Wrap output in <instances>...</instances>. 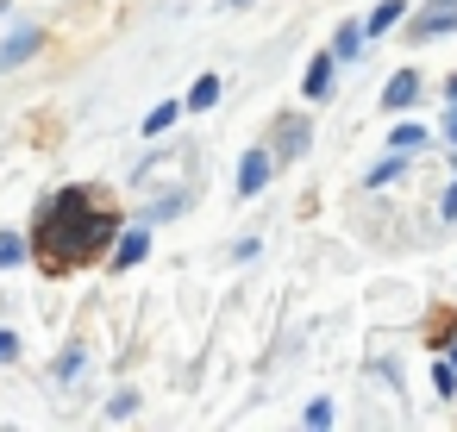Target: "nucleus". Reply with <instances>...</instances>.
<instances>
[{"instance_id": "4468645a", "label": "nucleus", "mask_w": 457, "mask_h": 432, "mask_svg": "<svg viewBox=\"0 0 457 432\" xmlns=\"http://www.w3.org/2000/svg\"><path fill=\"white\" fill-rule=\"evenodd\" d=\"M326 51H332L338 63H357V57L370 51V45H363V26H357V20H345V26L332 32V45H326Z\"/></svg>"}, {"instance_id": "0eeeda50", "label": "nucleus", "mask_w": 457, "mask_h": 432, "mask_svg": "<svg viewBox=\"0 0 457 432\" xmlns=\"http://www.w3.org/2000/svg\"><path fill=\"white\" fill-rule=\"evenodd\" d=\"M332 88H338V57H332V51H320V57L301 70V101L326 107V101H332Z\"/></svg>"}, {"instance_id": "6e6552de", "label": "nucleus", "mask_w": 457, "mask_h": 432, "mask_svg": "<svg viewBox=\"0 0 457 432\" xmlns=\"http://www.w3.org/2000/svg\"><path fill=\"white\" fill-rule=\"evenodd\" d=\"M413 13V0H376L370 7V20H357L363 26V45H382L388 32H401V20Z\"/></svg>"}, {"instance_id": "2eb2a0df", "label": "nucleus", "mask_w": 457, "mask_h": 432, "mask_svg": "<svg viewBox=\"0 0 457 432\" xmlns=\"http://www.w3.org/2000/svg\"><path fill=\"white\" fill-rule=\"evenodd\" d=\"M20 263H32V238L20 226H0V270H20Z\"/></svg>"}, {"instance_id": "f03ea898", "label": "nucleus", "mask_w": 457, "mask_h": 432, "mask_svg": "<svg viewBox=\"0 0 457 432\" xmlns=\"http://www.w3.org/2000/svg\"><path fill=\"white\" fill-rule=\"evenodd\" d=\"M413 45H432V38H451L457 32V0H420V13L401 20Z\"/></svg>"}, {"instance_id": "9d476101", "label": "nucleus", "mask_w": 457, "mask_h": 432, "mask_svg": "<svg viewBox=\"0 0 457 432\" xmlns=\"http://www.w3.org/2000/svg\"><path fill=\"white\" fill-rule=\"evenodd\" d=\"M407 170H413V157H407V151H395V145H388V151H382V157H376V163H370V170H363V188H388V182H401V176H407Z\"/></svg>"}, {"instance_id": "dca6fc26", "label": "nucleus", "mask_w": 457, "mask_h": 432, "mask_svg": "<svg viewBox=\"0 0 457 432\" xmlns=\"http://www.w3.org/2000/svg\"><path fill=\"white\" fill-rule=\"evenodd\" d=\"M176 120H182V101H157L138 132H145V138H163V132H176Z\"/></svg>"}, {"instance_id": "39448f33", "label": "nucleus", "mask_w": 457, "mask_h": 432, "mask_svg": "<svg viewBox=\"0 0 457 432\" xmlns=\"http://www.w3.org/2000/svg\"><path fill=\"white\" fill-rule=\"evenodd\" d=\"M145 257H151V226H145V220H126V226L113 232V245H107V263H113V270H138Z\"/></svg>"}, {"instance_id": "f257e3e1", "label": "nucleus", "mask_w": 457, "mask_h": 432, "mask_svg": "<svg viewBox=\"0 0 457 432\" xmlns=\"http://www.w3.org/2000/svg\"><path fill=\"white\" fill-rule=\"evenodd\" d=\"M120 226H126L120 207H101V195L88 182H70V188H51L38 201L26 238H32V257L63 276V270H88L95 257H107Z\"/></svg>"}, {"instance_id": "a878e982", "label": "nucleus", "mask_w": 457, "mask_h": 432, "mask_svg": "<svg viewBox=\"0 0 457 432\" xmlns=\"http://www.w3.org/2000/svg\"><path fill=\"white\" fill-rule=\"evenodd\" d=\"M445 363H451V370H457V338H451V345H445Z\"/></svg>"}, {"instance_id": "1a4fd4ad", "label": "nucleus", "mask_w": 457, "mask_h": 432, "mask_svg": "<svg viewBox=\"0 0 457 432\" xmlns=\"http://www.w3.org/2000/svg\"><path fill=\"white\" fill-rule=\"evenodd\" d=\"M38 45H45V26H13V38L0 45V70H20V63H32V57H38Z\"/></svg>"}, {"instance_id": "a211bd4d", "label": "nucleus", "mask_w": 457, "mask_h": 432, "mask_svg": "<svg viewBox=\"0 0 457 432\" xmlns=\"http://www.w3.org/2000/svg\"><path fill=\"white\" fill-rule=\"evenodd\" d=\"M301 426H307V432H326V426H332V401H326V395L307 401V407H301Z\"/></svg>"}, {"instance_id": "412c9836", "label": "nucleus", "mask_w": 457, "mask_h": 432, "mask_svg": "<svg viewBox=\"0 0 457 432\" xmlns=\"http://www.w3.org/2000/svg\"><path fill=\"white\" fill-rule=\"evenodd\" d=\"M438 220L457 226V157H451V188H445V201H438Z\"/></svg>"}, {"instance_id": "9b49d317", "label": "nucleus", "mask_w": 457, "mask_h": 432, "mask_svg": "<svg viewBox=\"0 0 457 432\" xmlns=\"http://www.w3.org/2000/svg\"><path fill=\"white\" fill-rule=\"evenodd\" d=\"M388 145H395V151H407V157H413V151H432V126H426V120H413V113H401V120H395V132H388Z\"/></svg>"}, {"instance_id": "aec40b11", "label": "nucleus", "mask_w": 457, "mask_h": 432, "mask_svg": "<svg viewBox=\"0 0 457 432\" xmlns=\"http://www.w3.org/2000/svg\"><path fill=\"white\" fill-rule=\"evenodd\" d=\"M432 388H438V401H457V370H451L445 357L432 363Z\"/></svg>"}, {"instance_id": "bb28decb", "label": "nucleus", "mask_w": 457, "mask_h": 432, "mask_svg": "<svg viewBox=\"0 0 457 432\" xmlns=\"http://www.w3.org/2000/svg\"><path fill=\"white\" fill-rule=\"evenodd\" d=\"M220 7H251V0H220Z\"/></svg>"}, {"instance_id": "393cba45", "label": "nucleus", "mask_w": 457, "mask_h": 432, "mask_svg": "<svg viewBox=\"0 0 457 432\" xmlns=\"http://www.w3.org/2000/svg\"><path fill=\"white\" fill-rule=\"evenodd\" d=\"M445 101H457V70H451V76H445Z\"/></svg>"}, {"instance_id": "6ab92c4d", "label": "nucleus", "mask_w": 457, "mask_h": 432, "mask_svg": "<svg viewBox=\"0 0 457 432\" xmlns=\"http://www.w3.org/2000/svg\"><path fill=\"white\" fill-rule=\"evenodd\" d=\"M138 413V388H113V401H107V420H132Z\"/></svg>"}, {"instance_id": "ddd939ff", "label": "nucleus", "mask_w": 457, "mask_h": 432, "mask_svg": "<svg viewBox=\"0 0 457 432\" xmlns=\"http://www.w3.org/2000/svg\"><path fill=\"white\" fill-rule=\"evenodd\" d=\"M188 213V188H176V195H157V201H145L132 220H145V226H163V220H182Z\"/></svg>"}, {"instance_id": "4be33fe9", "label": "nucleus", "mask_w": 457, "mask_h": 432, "mask_svg": "<svg viewBox=\"0 0 457 432\" xmlns=\"http://www.w3.org/2000/svg\"><path fill=\"white\" fill-rule=\"evenodd\" d=\"M432 138H445L451 151H457V101H445V113H438V132Z\"/></svg>"}, {"instance_id": "f8f14e48", "label": "nucleus", "mask_w": 457, "mask_h": 432, "mask_svg": "<svg viewBox=\"0 0 457 432\" xmlns=\"http://www.w3.org/2000/svg\"><path fill=\"white\" fill-rule=\"evenodd\" d=\"M213 107H220V70H201L195 88L182 95V113H213Z\"/></svg>"}, {"instance_id": "7ed1b4c3", "label": "nucleus", "mask_w": 457, "mask_h": 432, "mask_svg": "<svg viewBox=\"0 0 457 432\" xmlns=\"http://www.w3.org/2000/svg\"><path fill=\"white\" fill-rule=\"evenodd\" d=\"M420 95H426V76H420V63H407V70H395V76L382 82V113L401 120V113L420 107Z\"/></svg>"}, {"instance_id": "5701e85b", "label": "nucleus", "mask_w": 457, "mask_h": 432, "mask_svg": "<svg viewBox=\"0 0 457 432\" xmlns=\"http://www.w3.org/2000/svg\"><path fill=\"white\" fill-rule=\"evenodd\" d=\"M257 257H263V238H238L232 245V263H257Z\"/></svg>"}, {"instance_id": "f3484780", "label": "nucleus", "mask_w": 457, "mask_h": 432, "mask_svg": "<svg viewBox=\"0 0 457 432\" xmlns=\"http://www.w3.org/2000/svg\"><path fill=\"white\" fill-rule=\"evenodd\" d=\"M82 370H88V351H82V345H63V357L51 363V376H57L63 388H76V382H82Z\"/></svg>"}, {"instance_id": "20e7f679", "label": "nucleus", "mask_w": 457, "mask_h": 432, "mask_svg": "<svg viewBox=\"0 0 457 432\" xmlns=\"http://www.w3.org/2000/svg\"><path fill=\"white\" fill-rule=\"evenodd\" d=\"M307 145H313V126H307V113H288V120H276V126H270V157H276V163H295V157H307Z\"/></svg>"}, {"instance_id": "423d86ee", "label": "nucleus", "mask_w": 457, "mask_h": 432, "mask_svg": "<svg viewBox=\"0 0 457 432\" xmlns=\"http://www.w3.org/2000/svg\"><path fill=\"white\" fill-rule=\"evenodd\" d=\"M270 176H276V157H270V145H251V151L238 157V201H257V195L270 188Z\"/></svg>"}, {"instance_id": "b1692460", "label": "nucleus", "mask_w": 457, "mask_h": 432, "mask_svg": "<svg viewBox=\"0 0 457 432\" xmlns=\"http://www.w3.org/2000/svg\"><path fill=\"white\" fill-rule=\"evenodd\" d=\"M20 357V332L13 326H0V363H13Z\"/></svg>"}]
</instances>
